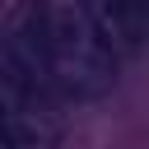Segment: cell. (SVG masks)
I'll use <instances>...</instances> for the list:
<instances>
[{
  "label": "cell",
  "instance_id": "cell-3",
  "mask_svg": "<svg viewBox=\"0 0 149 149\" xmlns=\"http://www.w3.org/2000/svg\"><path fill=\"white\" fill-rule=\"evenodd\" d=\"M61 135L56 116H37L28 107H19L9 98V88L0 84V149H23V144H51Z\"/></svg>",
  "mask_w": 149,
  "mask_h": 149
},
{
  "label": "cell",
  "instance_id": "cell-4",
  "mask_svg": "<svg viewBox=\"0 0 149 149\" xmlns=\"http://www.w3.org/2000/svg\"><path fill=\"white\" fill-rule=\"evenodd\" d=\"M144 14H149V0H144Z\"/></svg>",
  "mask_w": 149,
  "mask_h": 149
},
{
  "label": "cell",
  "instance_id": "cell-2",
  "mask_svg": "<svg viewBox=\"0 0 149 149\" xmlns=\"http://www.w3.org/2000/svg\"><path fill=\"white\" fill-rule=\"evenodd\" d=\"M84 14L93 19V28L102 33V42L126 61V56H140L144 42H149V14H144V0H79Z\"/></svg>",
  "mask_w": 149,
  "mask_h": 149
},
{
  "label": "cell",
  "instance_id": "cell-1",
  "mask_svg": "<svg viewBox=\"0 0 149 149\" xmlns=\"http://www.w3.org/2000/svg\"><path fill=\"white\" fill-rule=\"evenodd\" d=\"M37 37L47 51V74L51 88L65 102H98L116 88V65L121 56L102 42L93 19L84 14L79 0H37Z\"/></svg>",
  "mask_w": 149,
  "mask_h": 149
}]
</instances>
